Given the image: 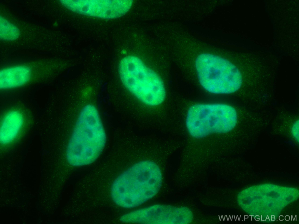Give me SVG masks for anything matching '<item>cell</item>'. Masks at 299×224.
Masks as SVG:
<instances>
[{"instance_id":"obj_1","label":"cell","mask_w":299,"mask_h":224,"mask_svg":"<svg viewBox=\"0 0 299 224\" xmlns=\"http://www.w3.org/2000/svg\"><path fill=\"white\" fill-rule=\"evenodd\" d=\"M161 170L154 162L144 160L133 164L115 179L111 195L117 205L124 208L138 206L155 196L162 184Z\"/></svg>"},{"instance_id":"obj_2","label":"cell","mask_w":299,"mask_h":224,"mask_svg":"<svg viewBox=\"0 0 299 224\" xmlns=\"http://www.w3.org/2000/svg\"><path fill=\"white\" fill-rule=\"evenodd\" d=\"M106 141L105 132L97 109L93 105H86L79 115L67 144L68 163L74 167L93 163L101 154Z\"/></svg>"},{"instance_id":"obj_3","label":"cell","mask_w":299,"mask_h":224,"mask_svg":"<svg viewBox=\"0 0 299 224\" xmlns=\"http://www.w3.org/2000/svg\"><path fill=\"white\" fill-rule=\"evenodd\" d=\"M119 72L125 87L145 104L157 106L164 100L166 93L163 81L139 57L130 55L123 58Z\"/></svg>"},{"instance_id":"obj_4","label":"cell","mask_w":299,"mask_h":224,"mask_svg":"<svg viewBox=\"0 0 299 224\" xmlns=\"http://www.w3.org/2000/svg\"><path fill=\"white\" fill-rule=\"evenodd\" d=\"M235 109L224 104H198L189 108L185 120L187 130L192 137L200 139L213 134H225L236 126Z\"/></svg>"},{"instance_id":"obj_5","label":"cell","mask_w":299,"mask_h":224,"mask_svg":"<svg viewBox=\"0 0 299 224\" xmlns=\"http://www.w3.org/2000/svg\"><path fill=\"white\" fill-rule=\"evenodd\" d=\"M199 82L208 92L215 94L234 93L241 87V74L227 60L209 53L199 55L195 61Z\"/></svg>"},{"instance_id":"obj_6","label":"cell","mask_w":299,"mask_h":224,"mask_svg":"<svg viewBox=\"0 0 299 224\" xmlns=\"http://www.w3.org/2000/svg\"><path fill=\"white\" fill-rule=\"evenodd\" d=\"M193 218L192 212L186 207L157 204L126 214L120 220L128 223L186 224Z\"/></svg>"},{"instance_id":"obj_7","label":"cell","mask_w":299,"mask_h":224,"mask_svg":"<svg viewBox=\"0 0 299 224\" xmlns=\"http://www.w3.org/2000/svg\"><path fill=\"white\" fill-rule=\"evenodd\" d=\"M60 3L74 12L104 19L120 17L130 10L131 0H61Z\"/></svg>"},{"instance_id":"obj_8","label":"cell","mask_w":299,"mask_h":224,"mask_svg":"<svg viewBox=\"0 0 299 224\" xmlns=\"http://www.w3.org/2000/svg\"><path fill=\"white\" fill-rule=\"evenodd\" d=\"M31 71L28 67L18 65L3 69L0 72V88L2 90L22 86L30 79Z\"/></svg>"},{"instance_id":"obj_9","label":"cell","mask_w":299,"mask_h":224,"mask_svg":"<svg viewBox=\"0 0 299 224\" xmlns=\"http://www.w3.org/2000/svg\"><path fill=\"white\" fill-rule=\"evenodd\" d=\"M24 122L22 114L18 111L12 110L4 117L0 127V141L3 144H8L16 137Z\"/></svg>"},{"instance_id":"obj_10","label":"cell","mask_w":299,"mask_h":224,"mask_svg":"<svg viewBox=\"0 0 299 224\" xmlns=\"http://www.w3.org/2000/svg\"><path fill=\"white\" fill-rule=\"evenodd\" d=\"M20 34L18 29L7 19L1 16L0 37L6 41H13L17 39Z\"/></svg>"},{"instance_id":"obj_11","label":"cell","mask_w":299,"mask_h":224,"mask_svg":"<svg viewBox=\"0 0 299 224\" xmlns=\"http://www.w3.org/2000/svg\"><path fill=\"white\" fill-rule=\"evenodd\" d=\"M291 132L292 135L298 142L299 141V121H295L292 126Z\"/></svg>"}]
</instances>
